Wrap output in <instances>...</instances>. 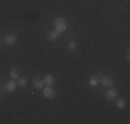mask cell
<instances>
[{
  "label": "cell",
  "mask_w": 130,
  "mask_h": 124,
  "mask_svg": "<svg viewBox=\"0 0 130 124\" xmlns=\"http://www.w3.org/2000/svg\"><path fill=\"white\" fill-rule=\"evenodd\" d=\"M32 86H33V88H36V90H42L43 87H44V81H43V79H35L32 81Z\"/></svg>",
  "instance_id": "ba28073f"
},
{
  "label": "cell",
  "mask_w": 130,
  "mask_h": 124,
  "mask_svg": "<svg viewBox=\"0 0 130 124\" xmlns=\"http://www.w3.org/2000/svg\"><path fill=\"white\" fill-rule=\"evenodd\" d=\"M98 83H100V77H97V76H93V77L89 79V84H90L91 87L98 86Z\"/></svg>",
  "instance_id": "30bf717a"
},
{
  "label": "cell",
  "mask_w": 130,
  "mask_h": 124,
  "mask_svg": "<svg viewBox=\"0 0 130 124\" xmlns=\"http://www.w3.org/2000/svg\"><path fill=\"white\" fill-rule=\"evenodd\" d=\"M100 84L103 87H107V88H109V87L113 86V79L111 76H104L103 79L100 80Z\"/></svg>",
  "instance_id": "3957f363"
},
{
  "label": "cell",
  "mask_w": 130,
  "mask_h": 124,
  "mask_svg": "<svg viewBox=\"0 0 130 124\" xmlns=\"http://www.w3.org/2000/svg\"><path fill=\"white\" fill-rule=\"evenodd\" d=\"M18 84H20L21 87H25L28 84V80L25 79V77H20V81H18Z\"/></svg>",
  "instance_id": "5bb4252c"
},
{
  "label": "cell",
  "mask_w": 130,
  "mask_h": 124,
  "mask_svg": "<svg viewBox=\"0 0 130 124\" xmlns=\"http://www.w3.org/2000/svg\"><path fill=\"white\" fill-rule=\"evenodd\" d=\"M4 90H6L7 92H14L15 90H17V83H15L14 80L11 79L10 81H7V83L4 84Z\"/></svg>",
  "instance_id": "8992f818"
},
{
  "label": "cell",
  "mask_w": 130,
  "mask_h": 124,
  "mask_svg": "<svg viewBox=\"0 0 130 124\" xmlns=\"http://www.w3.org/2000/svg\"><path fill=\"white\" fill-rule=\"evenodd\" d=\"M76 47H78V43H76L75 40H71V42L68 43V50H69V51H75Z\"/></svg>",
  "instance_id": "7c38bea8"
},
{
  "label": "cell",
  "mask_w": 130,
  "mask_h": 124,
  "mask_svg": "<svg viewBox=\"0 0 130 124\" xmlns=\"http://www.w3.org/2000/svg\"><path fill=\"white\" fill-rule=\"evenodd\" d=\"M118 97V91L115 88H108L107 90V92H105V99H108V101H111V99H116Z\"/></svg>",
  "instance_id": "5b68a950"
},
{
  "label": "cell",
  "mask_w": 130,
  "mask_h": 124,
  "mask_svg": "<svg viewBox=\"0 0 130 124\" xmlns=\"http://www.w3.org/2000/svg\"><path fill=\"white\" fill-rule=\"evenodd\" d=\"M125 106H126L125 99H118V101H116V108H119V109H123Z\"/></svg>",
  "instance_id": "4fadbf2b"
},
{
  "label": "cell",
  "mask_w": 130,
  "mask_h": 124,
  "mask_svg": "<svg viewBox=\"0 0 130 124\" xmlns=\"http://www.w3.org/2000/svg\"><path fill=\"white\" fill-rule=\"evenodd\" d=\"M15 42H17V37H15L14 33H7V35L4 36V43L7 46H14Z\"/></svg>",
  "instance_id": "277c9868"
},
{
  "label": "cell",
  "mask_w": 130,
  "mask_h": 124,
  "mask_svg": "<svg viewBox=\"0 0 130 124\" xmlns=\"http://www.w3.org/2000/svg\"><path fill=\"white\" fill-rule=\"evenodd\" d=\"M42 94H43V97L44 98H54L55 97V90L51 86H47V87H43L42 88Z\"/></svg>",
  "instance_id": "7a4b0ae2"
},
{
  "label": "cell",
  "mask_w": 130,
  "mask_h": 124,
  "mask_svg": "<svg viewBox=\"0 0 130 124\" xmlns=\"http://www.w3.org/2000/svg\"><path fill=\"white\" fill-rule=\"evenodd\" d=\"M68 28V22L65 18H55L54 19V30H57L58 33H64Z\"/></svg>",
  "instance_id": "6da1fadb"
},
{
  "label": "cell",
  "mask_w": 130,
  "mask_h": 124,
  "mask_svg": "<svg viewBox=\"0 0 130 124\" xmlns=\"http://www.w3.org/2000/svg\"><path fill=\"white\" fill-rule=\"evenodd\" d=\"M43 81H44V84H47V86H53L55 83V77L53 76V74H46V76L43 77Z\"/></svg>",
  "instance_id": "52a82bcc"
},
{
  "label": "cell",
  "mask_w": 130,
  "mask_h": 124,
  "mask_svg": "<svg viewBox=\"0 0 130 124\" xmlns=\"http://www.w3.org/2000/svg\"><path fill=\"white\" fill-rule=\"evenodd\" d=\"M10 77H11L13 80L18 79V77H21V76H20V72H18V70L15 69V68H13V69L10 70Z\"/></svg>",
  "instance_id": "8fae6325"
},
{
  "label": "cell",
  "mask_w": 130,
  "mask_h": 124,
  "mask_svg": "<svg viewBox=\"0 0 130 124\" xmlns=\"http://www.w3.org/2000/svg\"><path fill=\"white\" fill-rule=\"evenodd\" d=\"M60 36H61V33H58L57 30H51V32H48V33H47V39H48V40H51V42L57 40Z\"/></svg>",
  "instance_id": "9c48e42d"
}]
</instances>
